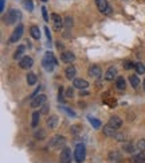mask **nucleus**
<instances>
[{"label":"nucleus","instance_id":"16","mask_svg":"<svg viewBox=\"0 0 145 163\" xmlns=\"http://www.w3.org/2000/svg\"><path fill=\"white\" fill-rule=\"evenodd\" d=\"M109 124L118 129L121 125H122V119H121V117H118V116H112L110 119H109Z\"/></svg>","mask_w":145,"mask_h":163},{"label":"nucleus","instance_id":"29","mask_svg":"<svg viewBox=\"0 0 145 163\" xmlns=\"http://www.w3.org/2000/svg\"><path fill=\"white\" fill-rule=\"evenodd\" d=\"M72 22H74V20H72L71 16H66V18H64L63 24H64V27H66V30H70V28L72 27V24H74Z\"/></svg>","mask_w":145,"mask_h":163},{"label":"nucleus","instance_id":"46","mask_svg":"<svg viewBox=\"0 0 145 163\" xmlns=\"http://www.w3.org/2000/svg\"><path fill=\"white\" fill-rule=\"evenodd\" d=\"M42 2H47V0H42Z\"/></svg>","mask_w":145,"mask_h":163},{"label":"nucleus","instance_id":"21","mask_svg":"<svg viewBox=\"0 0 145 163\" xmlns=\"http://www.w3.org/2000/svg\"><path fill=\"white\" fill-rule=\"evenodd\" d=\"M116 86L118 91H124L126 88V81H125L124 77H117L116 78Z\"/></svg>","mask_w":145,"mask_h":163},{"label":"nucleus","instance_id":"37","mask_svg":"<svg viewBox=\"0 0 145 163\" xmlns=\"http://www.w3.org/2000/svg\"><path fill=\"white\" fill-rule=\"evenodd\" d=\"M59 109H62V111H64V112H66V113H67V115H70V116H75V113H74V112H72V111H71V109H68L67 107H60Z\"/></svg>","mask_w":145,"mask_h":163},{"label":"nucleus","instance_id":"12","mask_svg":"<svg viewBox=\"0 0 145 163\" xmlns=\"http://www.w3.org/2000/svg\"><path fill=\"white\" fill-rule=\"evenodd\" d=\"M72 86L77 89H81V91H85V89L89 88V82L83 78H75L74 82H72Z\"/></svg>","mask_w":145,"mask_h":163},{"label":"nucleus","instance_id":"6","mask_svg":"<svg viewBox=\"0 0 145 163\" xmlns=\"http://www.w3.org/2000/svg\"><path fill=\"white\" fill-rule=\"evenodd\" d=\"M95 4H97V8H98L102 14H105V15L112 14V7L109 6L108 0H95Z\"/></svg>","mask_w":145,"mask_h":163},{"label":"nucleus","instance_id":"5","mask_svg":"<svg viewBox=\"0 0 145 163\" xmlns=\"http://www.w3.org/2000/svg\"><path fill=\"white\" fill-rule=\"evenodd\" d=\"M23 32H24V27H23V24L20 23V24H18V26H16V28L14 30V32L11 34L10 39H8V43H16V42H18V40L23 36Z\"/></svg>","mask_w":145,"mask_h":163},{"label":"nucleus","instance_id":"24","mask_svg":"<svg viewBox=\"0 0 145 163\" xmlns=\"http://www.w3.org/2000/svg\"><path fill=\"white\" fill-rule=\"evenodd\" d=\"M24 50H26V46H19L18 47V50L15 51V54H14V58L15 59H22L23 58V54H24Z\"/></svg>","mask_w":145,"mask_h":163},{"label":"nucleus","instance_id":"27","mask_svg":"<svg viewBox=\"0 0 145 163\" xmlns=\"http://www.w3.org/2000/svg\"><path fill=\"white\" fill-rule=\"evenodd\" d=\"M134 69H136L137 74H144V73H145V65L141 63V62H136L134 63Z\"/></svg>","mask_w":145,"mask_h":163},{"label":"nucleus","instance_id":"22","mask_svg":"<svg viewBox=\"0 0 145 163\" xmlns=\"http://www.w3.org/2000/svg\"><path fill=\"white\" fill-rule=\"evenodd\" d=\"M30 34L34 39H40V30H39L38 26H35V24L30 27Z\"/></svg>","mask_w":145,"mask_h":163},{"label":"nucleus","instance_id":"23","mask_svg":"<svg viewBox=\"0 0 145 163\" xmlns=\"http://www.w3.org/2000/svg\"><path fill=\"white\" fill-rule=\"evenodd\" d=\"M40 115H42V113L38 112V111H35L34 113H32V121H31V127H32V128L38 127L39 120H40Z\"/></svg>","mask_w":145,"mask_h":163},{"label":"nucleus","instance_id":"31","mask_svg":"<svg viewBox=\"0 0 145 163\" xmlns=\"http://www.w3.org/2000/svg\"><path fill=\"white\" fill-rule=\"evenodd\" d=\"M124 150H125V152H133L136 150V146L133 144V143H130V142H128V143H125L124 144Z\"/></svg>","mask_w":145,"mask_h":163},{"label":"nucleus","instance_id":"44","mask_svg":"<svg viewBox=\"0 0 145 163\" xmlns=\"http://www.w3.org/2000/svg\"><path fill=\"white\" fill-rule=\"evenodd\" d=\"M56 47H58L59 50H62V49H63V44L60 43V42H56Z\"/></svg>","mask_w":145,"mask_h":163},{"label":"nucleus","instance_id":"2","mask_svg":"<svg viewBox=\"0 0 145 163\" xmlns=\"http://www.w3.org/2000/svg\"><path fill=\"white\" fill-rule=\"evenodd\" d=\"M19 19H20V12L18 10H15V8L8 10L7 14L3 16V22H4V24H7V26H11V24L16 23Z\"/></svg>","mask_w":145,"mask_h":163},{"label":"nucleus","instance_id":"38","mask_svg":"<svg viewBox=\"0 0 145 163\" xmlns=\"http://www.w3.org/2000/svg\"><path fill=\"white\" fill-rule=\"evenodd\" d=\"M72 95H74V89H72L71 86L66 89V97H72Z\"/></svg>","mask_w":145,"mask_h":163},{"label":"nucleus","instance_id":"7","mask_svg":"<svg viewBox=\"0 0 145 163\" xmlns=\"http://www.w3.org/2000/svg\"><path fill=\"white\" fill-rule=\"evenodd\" d=\"M44 103H46V96L38 95L36 97H34V99L31 100V108H40Z\"/></svg>","mask_w":145,"mask_h":163},{"label":"nucleus","instance_id":"8","mask_svg":"<svg viewBox=\"0 0 145 163\" xmlns=\"http://www.w3.org/2000/svg\"><path fill=\"white\" fill-rule=\"evenodd\" d=\"M59 163H71V150L63 148L59 156Z\"/></svg>","mask_w":145,"mask_h":163},{"label":"nucleus","instance_id":"15","mask_svg":"<svg viewBox=\"0 0 145 163\" xmlns=\"http://www.w3.org/2000/svg\"><path fill=\"white\" fill-rule=\"evenodd\" d=\"M103 133L106 136H116V133H117V128H114L113 125H110V124H106V125H103Z\"/></svg>","mask_w":145,"mask_h":163},{"label":"nucleus","instance_id":"3","mask_svg":"<svg viewBox=\"0 0 145 163\" xmlns=\"http://www.w3.org/2000/svg\"><path fill=\"white\" fill-rule=\"evenodd\" d=\"M85 156H86V147H85V144L78 143L74 150V158L77 163H82L85 161Z\"/></svg>","mask_w":145,"mask_h":163},{"label":"nucleus","instance_id":"18","mask_svg":"<svg viewBox=\"0 0 145 163\" xmlns=\"http://www.w3.org/2000/svg\"><path fill=\"white\" fill-rule=\"evenodd\" d=\"M133 163H145V152L140 151L138 154H136L134 156H132L130 159Z\"/></svg>","mask_w":145,"mask_h":163},{"label":"nucleus","instance_id":"28","mask_svg":"<svg viewBox=\"0 0 145 163\" xmlns=\"http://www.w3.org/2000/svg\"><path fill=\"white\" fill-rule=\"evenodd\" d=\"M34 137L38 140H43L44 137H46V132L43 131V129H36V131L34 132Z\"/></svg>","mask_w":145,"mask_h":163},{"label":"nucleus","instance_id":"26","mask_svg":"<svg viewBox=\"0 0 145 163\" xmlns=\"http://www.w3.org/2000/svg\"><path fill=\"white\" fill-rule=\"evenodd\" d=\"M129 81H130L132 86L134 88V89H137V88L140 86V78L137 76H130V77H129Z\"/></svg>","mask_w":145,"mask_h":163},{"label":"nucleus","instance_id":"9","mask_svg":"<svg viewBox=\"0 0 145 163\" xmlns=\"http://www.w3.org/2000/svg\"><path fill=\"white\" fill-rule=\"evenodd\" d=\"M51 20H52V23H54V28H55V30H58V31L64 26V24H63L64 19L60 18L58 14H51Z\"/></svg>","mask_w":145,"mask_h":163},{"label":"nucleus","instance_id":"41","mask_svg":"<svg viewBox=\"0 0 145 163\" xmlns=\"http://www.w3.org/2000/svg\"><path fill=\"white\" fill-rule=\"evenodd\" d=\"M40 89H42V86H39V88H38V89H36V91H35L34 93H32V95H31V100H32V99H34V97H36V96H38V95H39V92H40Z\"/></svg>","mask_w":145,"mask_h":163},{"label":"nucleus","instance_id":"10","mask_svg":"<svg viewBox=\"0 0 145 163\" xmlns=\"http://www.w3.org/2000/svg\"><path fill=\"white\" fill-rule=\"evenodd\" d=\"M87 73H89V76L94 77V78H99V77L102 76V70H101V68L98 65H91V66L89 68Z\"/></svg>","mask_w":145,"mask_h":163},{"label":"nucleus","instance_id":"25","mask_svg":"<svg viewBox=\"0 0 145 163\" xmlns=\"http://www.w3.org/2000/svg\"><path fill=\"white\" fill-rule=\"evenodd\" d=\"M36 81H38V78H36L35 73H28L27 74V84L30 85V86H32V85L36 84Z\"/></svg>","mask_w":145,"mask_h":163},{"label":"nucleus","instance_id":"45","mask_svg":"<svg viewBox=\"0 0 145 163\" xmlns=\"http://www.w3.org/2000/svg\"><path fill=\"white\" fill-rule=\"evenodd\" d=\"M143 85H144V92H145V80H144V82H143Z\"/></svg>","mask_w":145,"mask_h":163},{"label":"nucleus","instance_id":"42","mask_svg":"<svg viewBox=\"0 0 145 163\" xmlns=\"http://www.w3.org/2000/svg\"><path fill=\"white\" fill-rule=\"evenodd\" d=\"M78 128H81L79 125H72V127H71V132H72V133H77V132L79 131Z\"/></svg>","mask_w":145,"mask_h":163},{"label":"nucleus","instance_id":"35","mask_svg":"<svg viewBox=\"0 0 145 163\" xmlns=\"http://www.w3.org/2000/svg\"><path fill=\"white\" fill-rule=\"evenodd\" d=\"M64 97H66V96H63V86H60L59 91H58V100L59 101H63Z\"/></svg>","mask_w":145,"mask_h":163},{"label":"nucleus","instance_id":"43","mask_svg":"<svg viewBox=\"0 0 145 163\" xmlns=\"http://www.w3.org/2000/svg\"><path fill=\"white\" fill-rule=\"evenodd\" d=\"M4 3L6 0H0V11H4Z\"/></svg>","mask_w":145,"mask_h":163},{"label":"nucleus","instance_id":"20","mask_svg":"<svg viewBox=\"0 0 145 163\" xmlns=\"http://www.w3.org/2000/svg\"><path fill=\"white\" fill-rule=\"evenodd\" d=\"M109 161L113 163H118L121 161V154L118 151H110L109 152Z\"/></svg>","mask_w":145,"mask_h":163},{"label":"nucleus","instance_id":"19","mask_svg":"<svg viewBox=\"0 0 145 163\" xmlns=\"http://www.w3.org/2000/svg\"><path fill=\"white\" fill-rule=\"evenodd\" d=\"M47 125H48V128H50V129L56 128V125H58V116L52 115V116L48 117V120H47Z\"/></svg>","mask_w":145,"mask_h":163},{"label":"nucleus","instance_id":"36","mask_svg":"<svg viewBox=\"0 0 145 163\" xmlns=\"http://www.w3.org/2000/svg\"><path fill=\"white\" fill-rule=\"evenodd\" d=\"M48 108H50V105L44 103L42 105V111H40V113H42V115H46V113H48Z\"/></svg>","mask_w":145,"mask_h":163},{"label":"nucleus","instance_id":"33","mask_svg":"<svg viewBox=\"0 0 145 163\" xmlns=\"http://www.w3.org/2000/svg\"><path fill=\"white\" fill-rule=\"evenodd\" d=\"M24 7H26L28 11H32V10H34V4H32L31 0H24Z\"/></svg>","mask_w":145,"mask_h":163},{"label":"nucleus","instance_id":"32","mask_svg":"<svg viewBox=\"0 0 145 163\" xmlns=\"http://www.w3.org/2000/svg\"><path fill=\"white\" fill-rule=\"evenodd\" d=\"M136 148L138 151H145V139H140L136 144Z\"/></svg>","mask_w":145,"mask_h":163},{"label":"nucleus","instance_id":"40","mask_svg":"<svg viewBox=\"0 0 145 163\" xmlns=\"http://www.w3.org/2000/svg\"><path fill=\"white\" fill-rule=\"evenodd\" d=\"M44 32H46V36H47V39L51 42V34H50V30H48V27H47V26L44 27Z\"/></svg>","mask_w":145,"mask_h":163},{"label":"nucleus","instance_id":"39","mask_svg":"<svg viewBox=\"0 0 145 163\" xmlns=\"http://www.w3.org/2000/svg\"><path fill=\"white\" fill-rule=\"evenodd\" d=\"M42 14H43V19L46 20H48V15H47V10H46V7H42Z\"/></svg>","mask_w":145,"mask_h":163},{"label":"nucleus","instance_id":"13","mask_svg":"<svg viewBox=\"0 0 145 163\" xmlns=\"http://www.w3.org/2000/svg\"><path fill=\"white\" fill-rule=\"evenodd\" d=\"M64 76H66L67 80H75V76H77V69L75 66H72V65H68L66 68V70H64Z\"/></svg>","mask_w":145,"mask_h":163},{"label":"nucleus","instance_id":"14","mask_svg":"<svg viewBox=\"0 0 145 163\" xmlns=\"http://www.w3.org/2000/svg\"><path fill=\"white\" fill-rule=\"evenodd\" d=\"M60 59H62V62H64V63H71L72 61L75 59V55L72 54L71 51H63L62 54H60Z\"/></svg>","mask_w":145,"mask_h":163},{"label":"nucleus","instance_id":"11","mask_svg":"<svg viewBox=\"0 0 145 163\" xmlns=\"http://www.w3.org/2000/svg\"><path fill=\"white\" fill-rule=\"evenodd\" d=\"M32 65H34V59H32L31 57H27V55L23 57L19 62L20 69H30V68H32Z\"/></svg>","mask_w":145,"mask_h":163},{"label":"nucleus","instance_id":"17","mask_svg":"<svg viewBox=\"0 0 145 163\" xmlns=\"http://www.w3.org/2000/svg\"><path fill=\"white\" fill-rule=\"evenodd\" d=\"M116 76H117V69L114 66H110L106 70V73H105V78H106L108 81H113Z\"/></svg>","mask_w":145,"mask_h":163},{"label":"nucleus","instance_id":"4","mask_svg":"<svg viewBox=\"0 0 145 163\" xmlns=\"http://www.w3.org/2000/svg\"><path fill=\"white\" fill-rule=\"evenodd\" d=\"M64 143H66V137H64V136H60V135H55V136H52L51 139H50L48 147L58 150V148H60V147H63Z\"/></svg>","mask_w":145,"mask_h":163},{"label":"nucleus","instance_id":"1","mask_svg":"<svg viewBox=\"0 0 145 163\" xmlns=\"http://www.w3.org/2000/svg\"><path fill=\"white\" fill-rule=\"evenodd\" d=\"M58 65V61L55 59V57H54V54H52L51 51H47L46 54H44V57H43V59H42V66H43V69L46 72H52L54 70V68Z\"/></svg>","mask_w":145,"mask_h":163},{"label":"nucleus","instance_id":"30","mask_svg":"<svg viewBox=\"0 0 145 163\" xmlns=\"http://www.w3.org/2000/svg\"><path fill=\"white\" fill-rule=\"evenodd\" d=\"M89 121H90V124L94 127L95 129H98V128H101L102 127V123H101L99 120H97V119H94V117H89Z\"/></svg>","mask_w":145,"mask_h":163},{"label":"nucleus","instance_id":"34","mask_svg":"<svg viewBox=\"0 0 145 163\" xmlns=\"http://www.w3.org/2000/svg\"><path fill=\"white\" fill-rule=\"evenodd\" d=\"M122 66H124V69H126V70H129V69H133V68H134V63L130 62V61H125Z\"/></svg>","mask_w":145,"mask_h":163}]
</instances>
